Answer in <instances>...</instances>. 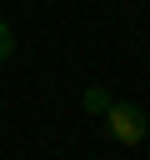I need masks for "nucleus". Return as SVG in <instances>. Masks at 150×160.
Segmentation results:
<instances>
[{
    "label": "nucleus",
    "instance_id": "f257e3e1",
    "mask_svg": "<svg viewBox=\"0 0 150 160\" xmlns=\"http://www.w3.org/2000/svg\"><path fill=\"white\" fill-rule=\"evenodd\" d=\"M105 125H110V140H115V145H140L145 130H150V125H145V110L130 105V100H110Z\"/></svg>",
    "mask_w": 150,
    "mask_h": 160
},
{
    "label": "nucleus",
    "instance_id": "f03ea898",
    "mask_svg": "<svg viewBox=\"0 0 150 160\" xmlns=\"http://www.w3.org/2000/svg\"><path fill=\"white\" fill-rule=\"evenodd\" d=\"M80 110H85V115H105V110H110V90H105V85H85V90H80Z\"/></svg>",
    "mask_w": 150,
    "mask_h": 160
},
{
    "label": "nucleus",
    "instance_id": "7ed1b4c3",
    "mask_svg": "<svg viewBox=\"0 0 150 160\" xmlns=\"http://www.w3.org/2000/svg\"><path fill=\"white\" fill-rule=\"evenodd\" d=\"M10 55H15V35H10V20L0 10V60H10Z\"/></svg>",
    "mask_w": 150,
    "mask_h": 160
}]
</instances>
